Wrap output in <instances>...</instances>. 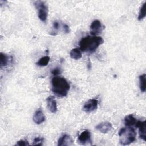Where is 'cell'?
Wrapping results in <instances>:
<instances>
[{"mask_svg":"<svg viewBox=\"0 0 146 146\" xmlns=\"http://www.w3.org/2000/svg\"><path fill=\"white\" fill-rule=\"evenodd\" d=\"M103 43L104 40L100 36H87L80 39L79 45L81 51L92 54Z\"/></svg>","mask_w":146,"mask_h":146,"instance_id":"cell-1","label":"cell"},{"mask_svg":"<svg viewBox=\"0 0 146 146\" xmlns=\"http://www.w3.org/2000/svg\"><path fill=\"white\" fill-rule=\"evenodd\" d=\"M52 91L57 96H67L70 88V86L67 80L61 76H56L51 80Z\"/></svg>","mask_w":146,"mask_h":146,"instance_id":"cell-2","label":"cell"},{"mask_svg":"<svg viewBox=\"0 0 146 146\" xmlns=\"http://www.w3.org/2000/svg\"><path fill=\"white\" fill-rule=\"evenodd\" d=\"M119 141L121 144L125 145L133 143L136 136V133L133 128L127 127L122 128L119 132Z\"/></svg>","mask_w":146,"mask_h":146,"instance_id":"cell-3","label":"cell"},{"mask_svg":"<svg viewBox=\"0 0 146 146\" xmlns=\"http://www.w3.org/2000/svg\"><path fill=\"white\" fill-rule=\"evenodd\" d=\"M34 5L38 10V15L40 21L46 22L47 19L48 9L47 5L43 1H36L34 2Z\"/></svg>","mask_w":146,"mask_h":146,"instance_id":"cell-4","label":"cell"},{"mask_svg":"<svg viewBox=\"0 0 146 146\" xmlns=\"http://www.w3.org/2000/svg\"><path fill=\"white\" fill-rule=\"evenodd\" d=\"M104 28V26L102 25V24L99 20H94L90 25V34L92 36H96L99 34L102 31Z\"/></svg>","mask_w":146,"mask_h":146,"instance_id":"cell-5","label":"cell"},{"mask_svg":"<svg viewBox=\"0 0 146 146\" xmlns=\"http://www.w3.org/2000/svg\"><path fill=\"white\" fill-rule=\"evenodd\" d=\"M98 102L95 99H91L87 100L84 104L83 107V110L87 112L90 113L91 112L95 110H96L98 107Z\"/></svg>","mask_w":146,"mask_h":146,"instance_id":"cell-6","label":"cell"},{"mask_svg":"<svg viewBox=\"0 0 146 146\" xmlns=\"http://www.w3.org/2000/svg\"><path fill=\"white\" fill-rule=\"evenodd\" d=\"M78 142L81 145H86L91 143V133L88 130L83 131L78 136Z\"/></svg>","mask_w":146,"mask_h":146,"instance_id":"cell-7","label":"cell"},{"mask_svg":"<svg viewBox=\"0 0 146 146\" xmlns=\"http://www.w3.org/2000/svg\"><path fill=\"white\" fill-rule=\"evenodd\" d=\"M136 127L139 129V137L144 141L146 140V135H145V121H140L137 120L135 124Z\"/></svg>","mask_w":146,"mask_h":146,"instance_id":"cell-8","label":"cell"},{"mask_svg":"<svg viewBox=\"0 0 146 146\" xmlns=\"http://www.w3.org/2000/svg\"><path fill=\"white\" fill-rule=\"evenodd\" d=\"M96 129L103 133H107L112 128V125L111 123L108 121H104L100 123L95 127Z\"/></svg>","mask_w":146,"mask_h":146,"instance_id":"cell-9","label":"cell"},{"mask_svg":"<svg viewBox=\"0 0 146 146\" xmlns=\"http://www.w3.org/2000/svg\"><path fill=\"white\" fill-rule=\"evenodd\" d=\"M46 102H47V107L48 110L51 112L52 113H56L58 110L57 108V103L54 99V96H49L47 99H46Z\"/></svg>","mask_w":146,"mask_h":146,"instance_id":"cell-10","label":"cell"},{"mask_svg":"<svg viewBox=\"0 0 146 146\" xmlns=\"http://www.w3.org/2000/svg\"><path fill=\"white\" fill-rule=\"evenodd\" d=\"M46 120L45 116L42 110L39 109L35 111L33 116V121L36 124L43 123Z\"/></svg>","mask_w":146,"mask_h":146,"instance_id":"cell-11","label":"cell"},{"mask_svg":"<svg viewBox=\"0 0 146 146\" xmlns=\"http://www.w3.org/2000/svg\"><path fill=\"white\" fill-rule=\"evenodd\" d=\"M73 141L71 137L68 135H63L60 137L58 141V146H68L72 145Z\"/></svg>","mask_w":146,"mask_h":146,"instance_id":"cell-12","label":"cell"},{"mask_svg":"<svg viewBox=\"0 0 146 146\" xmlns=\"http://www.w3.org/2000/svg\"><path fill=\"white\" fill-rule=\"evenodd\" d=\"M12 58L10 59V57L6 54L1 52L0 54V67L2 68L3 67H6L9 64V63L11 62Z\"/></svg>","mask_w":146,"mask_h":146,"instance_id":"cell-13","label":"cell"},{"mask_svg":"<svg viewBox=\"0 0 146 146\" xmlns=\"http://www.w3.org/2000/svg\"><path fill=\"white\" fill-rule=\"evenodd\" d=\"M124 124L126 127H131L132 125H135L137 121V120L136 119V118L134 117L133 115L131 114L126 116L124 117Z\"/></svg>","mask_w":146,"mask_h":146,"instance_id":"cell-14","label":"cell"},{"mask_svg":"<svg viewBox=\"0 0 146 146\" xmlns=\"http://www.w3.org/2000/svg\"><path fill=\"white\" fill-rule=\"evenodd\" d=\"M70 56L72 59L78 60L82 58V52L81 50H80L79 48H75L71 50L70 51Z\"/></svg>","mask_w":146,"mask_h":146,"instance_id":"cell-15","label":"cell"},{"mask_svg":"<svg viewBox=\"0 0 146 146\" xmlns=\"http://www.w3.org/2000/svg\"><path fill=\"white\" fill-rule=\"evenodd\" d=\"M146 75L145 74H143L139 76V86H140V89L141 92H144L146 90Z\"/></svg>","mask_w":146,"mask_h":146,"instance_id":"cell-16","label":"cell"},{"mask_svg":"<svg viewBox=\"0 0 146 146\" xmlns=\"http://www.w3.org/2000/svg\"><path fill=\"white\" fill-rule=\"evenodd\" d=\"M50 60V57L48 56H45L40 58L39 60L36 63V64L40 67L46 66L48 65Z\"/></svg>","mask_w":146,"mask_h":146,"instance_id":"cell-17","label":"cell"},{"mask_svg":"<svg viewBox=\"0 0 146 146\" xmlns=\"http://www.w3.org/2000/svg\"><path fill=\"white\" fill-rule=\"evenodd\" d=\"M146 15V2H145L142 6L140 8L139 13V15H138V20L139 21H141L142 19H143L145 17Z\"/></svg>","mask_w":146,"mask_h":146,"instance_id":"cell-18","label":"cell"},{"mask_svg":"<svg viewBox=\"0 0 146 146\" xmlns=\"http://www.w3.org/2000/svg\"><path fill=\"white\" fill-rule=\"evenodd\" d=\"M43 140H44V139L42 137H35L33 140V145H43Z\"/></svg>","mask_w":146,"mask_h":146,"instance_id":"cell-19","label":"cell"},{"mask_svg":"<svg viewBox=\"0 0 146 146\" xmlns=\"http://www.w3.org/2000/svg\"><path fill=\"white\" fill-rule=\"evenodd\" d=\"M29 144L27 142V141L23 140H21L19 141H18L16 145H21V146H25V145H29Z\"/></svg>","mask_w":146,"mask_h":146,"instance_id":"cell-20","label":"cell"},{"mask_svg":"<svg viewBox=\"0 0 146 146\" xmlns=\"http://www.w3.org/2000/svg\"><path fill=\"white\" fill-rule=\"evenodd\" d=\"M60 72H61V70L59 68H55L51 71L52 74L55 76H58L59 74H60Z\"/></svg>","mask_w":146,"mask_h":146,"instance_id":"cell-21","label":"cell"},{"mask_svg":"<svg viewBox=\"0 0 146 146\" xmlns=\"http://www.w3.org/2000/svg\"><path fill=\"white\" fill-rule=\"evenodd\" d=\"M63 30L64 31L65 33H70V27L69 26L66 25V24H64L63 25Z\"/></svg>","mask_w":146,"mask_h":146,"instance_id":"cell-22","label":"cell"},{"mask_svg":"<svg viewBox=\"0 0 146 146\" xmlns=\"http://www.w3.org/2000/svg\"><path fill=\"white\" fill-rule=\"evenodd\" d=\"M53 27L55 29V30H58L59 27V23L58 21H55L53 23Z\"/></svg>","mask_w":146,"mask_h":146,"instance_id":"cell-23","label":"cell"}]
</instances>
